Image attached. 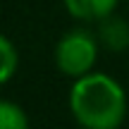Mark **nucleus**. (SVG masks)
Segmentation results:
<instances>
[{"label":"nucleus","instance_id":"1","mask_svg":"<svg viewBox=\"0 0 129 129\" xmlns=\"http://www.w3.org/2000/svg\"><path fill=\"white\" fill-rule=\"evenodd\" d=\"M69 108L84 129H117L127 115V96L112 77L88 72L72 86Z\"/></svg>","mask_w":129,"mask_h":129},{"label":"nucleus","instance_id":"2","mask_svg":"<svg viewBox=\"0 0 129 129\" xmlns=\"http://www.w3.org/2000/svg\"><path fill=\"white\" fill-rule=\"evenodd\" d=\"M98 57V41L84 29H72L60 38L55 48V62L67 77H84L93 69Z\"/></svg>","mask_w":129,"mask_h":129},{"label":"nucleus","instance_id":"3","mask_svg":"<svg viewBox=\"0 0 129 129\" xmlns=\"http://www.w3.org/2000/svg\"><path fill=\"white\" fill-rule=\"evenodd\" d=\"M98 41L108 48V50L122 53L129 48V22H124L122 17L108 14L101 19L98 26Z\"/></svg>","mask_w":129,"mask_h":129},{"label":"nucleus","instance_id":"4","mask_svg":"<svg viewBox=\"0 0 129 129\" xmlns=\"http://www.w3.org/2000/svg\"><path fill=\"white\" fill-rule=\"evenodd\" d=\"M117 3H120V0H64V7L77 19H86V22L98 19V22H101L103 17L112 14V10L117 7Z\"/></svg>","mask_w":129,"mask_h":129},{"label":"nucleus","instance_id":"5","mask_svg":"<svg viewBox=\"0 0 129 129\" xmlns=\"http://www.w3.org/2000/svg\"><path fill=\"white\" fill-rule=\"evenodd\" d=\"M0 129H29L24 110L10 101H0Z\"/></svg>","mask_w":129,"mask_h":129},{"label":"nucleus","instance_id":"6","mask_svg":"<svg viewBox=\"0 0 129 129\" xmlns=\"http://www.w3.org/2000/svg\"><path fill=\"white\" fill-rule=\"evenodd\" d=\"M14 72H17V50L12 41L0 34V84L10 81Z\"/></svg>","mask_w":129,"mask_h":129}]
</instances>
